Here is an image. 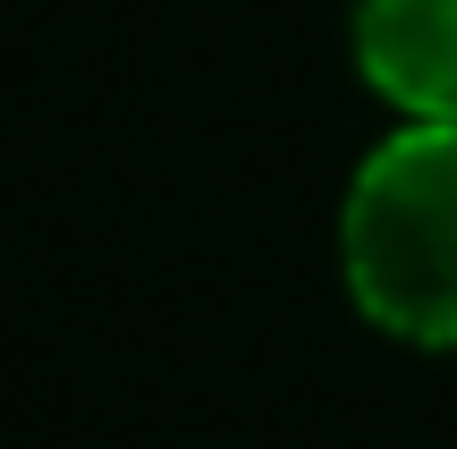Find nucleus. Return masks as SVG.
I'll return each mask as SVG.
<instances>
[{"label": "nucleus", "mask_w": 457, "mask_h": 449, "mask_svg": "<svg viewBox=\"0 0 457 449\" xmlns=\"http://www.w3.org/2000/svg\"><path fill=\"white\" fill-rule=\"evenodd\" d=\"M356 68L390 111L457 128V0H356Z\"/></svg>", "instance_id": "obj_2"}, {"label": "nucleus", "mask_w": 457, "mask_h": 449, "mask_svg": "<svg viewBox=\"0 0 457 449\" xmlns=\"http://www.w3.org/2000/svg\"><path fill=\"white\" fill-rule=\"evenodd\" d=\"M356 305L407 348H457V128L407 119L356 170L339 212Z\"/></svg>", "instance_id": "obj_1"}]
</instances>
